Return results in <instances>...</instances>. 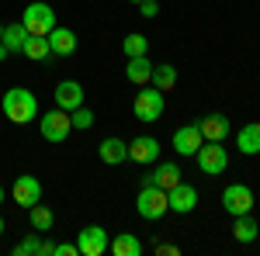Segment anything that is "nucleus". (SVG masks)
<instances>
[{
    "label": "nucleus",
    "instance_id": "f8f14e48",
    "mask_svg": "<svg viewBox=\"0 0 260 256\" xmlns=\"http://www.w3.org/2000/svg\"><path fill=\"white\" fill-rule=\"evenodd\" d=\"M83 104V87L77 83V80H62V83H56V107H62V111H77Z\"/></svg>",
    "mask_w": 260,
    "mask_h": 256
},
{
    "label": "nucleus",
    "instance_id": "7c9ffc66",
    "mask_svg": "<svg viewBox=\"0 0 260 256\" xmlns=\"http://www.w3.org/2000/svg\"><path fill=\"white\" fill-rule=\"evenodd\" d=\"M156 253H160V256H180V249H177V246H170V242H160Z\"/></svg>",
    "mask_w": 260,
    "mask_h": 256
},
{
    "label": "nucleus",
    "instance_id": "2eb2a0df",
    "mask_svg": "<svg viewBox=\"0 0 260 256\" xmlns=\"http://www.w3.org/2000/svg\"><path fill=\"white\" fill-rule=\"evenodd\" d=\"M49 49H52V56H73L77 52V35H73V28H62V24H56L49 35Z\"/></svg>",
    "mask_w": 260,
    "mask_h": 256
},
{
    "label": "nucleus",
    "instance_id": "0eeeda50",
    "mask_svg": "<svg viewBox=\"0 0 260 256\" xmlns=\"http://www.w3.org/2000/svg\"><path fill=\"white\" fill-rule=\"evenodd\" d=\"M222 208L233 218L250 215V211H253V191H250L246 184H229V187L222 191Z\"/></svg>",
    "mask_w": 260,
    "mask_h": 256
},
{
    "label": "nucleus",
    "instance_id": "39448f33",
    "mask_svg": "<svg viewBox=\"0 0 260 256\" xmlns=\"http://www.w3.org/2000/svg\"><path fill=\"white\" fill-rule=\"evenodd\" d=\"M136 211H139V218H146V222L163 218L167 211H170V204H167V191L142 184V187H139V197H136Z\"/></svg>",
    "mask_w": 260,
    "mask_h": 256
},
{
    "label": "nucleus",
    "instance_id": "4be33fe9",
    "mask_svg": "<svg viewBox=\"0 0 260 256\" xmlns=\"http://www.w3.org/2000/svg\"><path fill=\"white\" fill-rule=\"evenodd\" d=\"M21 56H28V59H35V62H45L49 56H52V49H49V39H45V35H28L24 49H21Z\"/></svg>",
    "mask_w": 260,
    "mask_h": 256
},
{
    "label": "nucleus",
    "instance_id": "72a5a7b5",
    "mask_svg": "<svg viewBox=\"0 0 260 256\" xmlns=\"http://www.w3.org/2000/svg\"><path fill=\"white\" fill-rule=\"evenodd\" d=\"M4 197H7V191H4V184H0V204H4Z\"/></svg>",
    "mask_w": 260,
    "mask_h": 256
},
{
    "label": "nucleus",
    "instance_id": "6ab92c4d",
    "mask_svg": "<svg viewBox=\"0 0 260 256\" xmlns=\"http://www.w3.org/2000/svg\"><path fill=\"white\" fill-rule=\"evenodd\" d=\"M149 77H153V62H149V56H132L128 66H125V80L136 83V87H146Z\"/></svg>",
    "mask_w": 260,
    "mask_h": 256
},
{
    "label": "nucleus",
    "instance_id": "393cba45",
    "mask_svg": "<svg viewBox=\"0 0 260 256\" xmlns=\"http://www.w3.org/2000/svg\"><path fill=\"white\" fill-rule=\"evenodd\" d=\"M257 232L260 229H257V222H253L250 215H240L236 222H233V236H236V242H253Z\"/></svg>",
    "mask_w": 260,
    "mask_h": 256
},
{
    "label": "nucleus",
    "instance_id": "20e7f679",
    "mask_svg": "<svg viewBox=\"0 0 260 256\" xmlns=\"http://www.w3.org/2000/svg\"><path fill=\"white\" fill-rule=\"evenodd\" d=\"M21 24L28 28V35H49L56 28V11L45 4V0H31L21 14Z\"/></svg>",
    "mask_w": 260,
    "mask_h": 256
},
{
    "label": "nucleus",
    "instance_id": "f03ea898",
    "mask_svg": "<svg viewBox=\"0 0 260 256\" xmlns=\"http://www.w3.org/2000/svg\"><path fill=\"white\" fill-rule=\"evenodd\" d=\"M132 111H136V118H139V121H160L163 111H167V94H163V90H156L153 83H146L139 94H136Z\"/></svg>",
    "mask_w": 260,
    "mask_h": 256
},
{
    "label": "nucleus",
    "instance_id": "cd10ccee",
    "mask_svg": "<svg viewBox=\"0 0 260 256\" xmlns=\"http://www.w3.org/2000/svg\"><path fill=\"white\" fill-rule=\"evenodd\" d=\"M70 121H73V128H80V132H87V128H94V111L80 104L77 111H70Z\"/></svg>",
    "mask_w": 260,
    "mask_h": 256
},
{
    "label": "nucleus",
    "instance_id": "aec40b11",
    "mask_svg": "<svg viewBox=\"0 0 260 256\" xmlns=\"http://www.w3.org/2000/svg\"><path fill=\"white\" fill-rule=\"evenodd\" d=\"M149 83H153L156 90H163V94H170V90L177 87V66H170V62L153 66V77H149Z\"/></svg>",
    "mask_w": 260,
    "mask_h": 256
},
{
    "label": "nucleus",
    "instance_id": "dca6fc26",
    "mask_svg": "<svg viewBox=\"0 0 260 256\" xmlns=\"http://www.w3.org/2000/svg\"><path fill=\"white\" fill-rule=\"evenodd\" d=\"M98 156H101V163H108V166H118V163L128 159V142H121V138H115V135L101 138Z\"/></svg>",
    "mask_w": 260,
    "mask_h": 256
},
{
    "label": "nucleus",
    "instance_id": "c9c22d12",
    "mask_svg": "<svg viewBox=\"0 0 260 256\" xmlns=\"http://www.w3.org/2000/svg\"><path fill=\"white\" fill-rule=\"evenodd\" d=\"M0 39H4V24H0Z\"/></svg>",
    "mask_w": 260,
    "mask_h": 256
},
{
    "label": "nucleus",
    "instance_id": "9d476101",
    "mask_svg": "<svg viewBox=\"0 0 260 256\" xmlns=\"http://www.w3.org/2000/svg\"><path fill=\"white\" fill-rule=\"evenodd\" d=\"M167 204H170V211L187 215V211H194V208H198V191H194L191 184H184V180H180L177 187H170V191H167Z\"/></svg>",
    "mask_w": 260,
    "mask_h": 256
},
{
    "label": "nucleus",
    "instance_id": "f3484780",
    "mask_svg": "<svg viewBox=\"0 0 260 256\" xmlns=\"http://www.w3.org/2000/svg\"><path fill=\"white\" fill-rule=\"evenodd\" d=\"M198 128H201V138L205 142H225V135H229V118L225 115H205L198 121Z\"/></svg>",
    "mask_w": 260,
    "mask_h": 256
},
{
    "label": "nucleus",
    "instance_id": "a211bd4d",
    "mask_svg": "<svg viewBox=\"0 0 260 256\" xmlns=\"http://www.w3.org/2000/svg\"><path fill=\"white\" fill-rule=\"evenodd\" d=\"M236 149L243 156H257L260 153V121H246L236 132Z\"/></svg>",
    "mask_w": 260,
    "mask_h": 256
},
{
    "label": "nucleus",
    "instance_id": "423d86ee",
    "mask_svg": "<svg viewBox=\"0 0 260 256\" xmlns=\"http://www.w3.org/2000/svg\"><path fill=\"white\" fill-rule=\"evenodd\" d=\"M194 156H198V170L205 177H222L229 166V153L222 149V142H201V149Z\"/></svg>",
    "mask_w": 260,
    "mask_h": 256
},
{
    "label": "nucleus",
    "instance_id": "c85d7f7f",
    "mask_svg": "<svg viewBox=\"0 0 260 256\" xmlns=\"http://www.w3.org/2000/svg\"><path fill=\"white\" fill-rule=\"evenodd\" d=\"M139 14H142V18H156V14H160V4H156V0H142Z\"/></svg>",
    "mask_w": 260,
    "mask_h": 256
},
{
    "label": "nucleus",
    "instance_id": "ddd939ff",
    "mask_svg": "<svg viewBox=\"0 0 260 256\" xmlns=\"http://www.w3.org/2000/svg\"><path fill=\"white\" fill-rule=\"evenodd\" d=\"M201 142H205V138H201L198 125H184V128L174 132V149H177L180 156H194V153L201 149Z\"/></svg>",
    "mask_w": 260,
    "mask_h": 256
},
{
    "label": "nucleus",
    "instance_id": "1a4fd4ad",
    "mask_svg": "<svg viewBox=\"0 0 260 256\" xmlns=\"http://www.w3.org/2000/svg\"><path fill=\"white\" fill-rule=\"evenodd\" d=\"M11 197H14V204L18 208H35L42 201V184H39V177H31V173H21L18 180H14V187H11Z\"/></svg>",
    "mask_w": 260,
    "mask_h": 256
},
{
    "label": "nucleus",
    "instance_id": "c756f323",
    "mask_svg": "<svg viewBox=\"0 0 260 256\" xmlns=\"http://www.w3.org/2000/svg\"><path fill=\"white\" fill-rule=\"evenodd\" d=\"M56 256H80L77 242H56Z\"/></svg>",
    "mask_w": 260,
    "mask_h": 256
},
{
    "label": "nucleus",
    "instance_id": "f257e3e1",
    "mask_svg": "<svg viewBox=\"0 0 260 256\" xmlns=\"http://www.w3.org/2000/svg\"><path fill=\"white\" fill-rule=\"evenodd\" d=\"M0 107H4V118L11 121V125H28V121L39 118V100L24 87H11L4 94V100H0Z\"/></svg>",
    "mask_w": 260,
    "mask_h": 256
},
{
    "label": "nucleus",
    "instance_id": "5701e85b",
    "mask_svg": "<svg viewBox=\"0 0 260 256\" xmlns=\"http://www.w3.org/2000/svg\"><path fill=\"white\" fill-rule=\"evenodd\" d=\"M28 222H31L35 232H49V229L56 225V215H52L45 204H35V208H28Z\"/></svg>",
    "mask_w": 260,
    "mask_h": 256
},
{
    "label": "nucleus",
    "instance_id": "6e6552de",
    "mask_svg": "<svg viewBox=\"0 0 260 256\" xmlns=\"http://www.w3.org/2000/svg\"><path fill=\"white\" fill-rule=\"evenodd\" d=\"M77 246H80V256H104L111 249V232L101 225H87L77 236Z\"/></svg>",
    "mask_w": 260,
    "mask_h": 256
},
{
    "label": "nucleus",
    "instance_id": "f704fd0d",
    "mask_svg": "<svg viewBox=\"0 0 260 256\" xmlns=\"http://www.w3.org/2000/svg\"><path fill=\"white\" fill-rule=\"evenodd\" d=\"M0 236H4V215H0Z\"/></svg>",
    "mask_w": 260,
    "mask_h": 256
},
{
    "label": "nucleus",
    "instance_id": "e433bc0d",
    "mask_svg": "<svg viewBox=\"0 0 260 256\" xmlns=\"http://www.w3.org/2000/svg\"><path fill=\"white\" fill-rule=\"evenodd\" d=\"M128 4H142V0H128Z\"/></svg>",
    "mask_w": 260,
    "mask_h": 256
},
{
    "label": "nucleus",
    "instance_id": "bb28decb",
    "mask_svg": "<svg viewBox=\"0 0 260 256\" xmlns=\"http://www.w3.org/2000/svg\"><path fill=\"white\" fill-rule=\"evenodd\" d=\"M39 246H42L39 232H28V236H24L18 246H14V256H39Z\"/></svg>",
    "mask_w": 260,
    "mask_h": 256
},
{
    "label": "nucleus",
    "instance_id": "7ed1b4c3",
    "mask_svg": "<svg viewBox=\"0 0 260 256\" xmlns=\"http://www.w3.org/2000/svg\"><path fill=\"white\" fill-rule=\"evenodd\" d=\"M39 132L45 142H52V145H59L70 138L73 132V121H70V111H62V107H52V111H45L39 118Z\"/></svg>",
    "mask_w": 260,
    "mask_h": 256
},
{
    "label": "nucleus",
    "instance_id": "2f4dec72",
    "mask_svg": "<svg viewBox=\"0 0 260 256\" xmlns=\"http://www.w3.org/2000/svg\"><path fill=\"white\" fill-rule=\"evenodd\" d=\"M39 256H56V242H42V246H39Z\"/></svg>",
    "mask_w": 260,
    "mask_h": 256
},
{
    "label": "nucleus",
    "instance_id": "412c9836",
    "mask_svg": "<svg viewBox=\"0 0 260 256\" xmlns=\"http://www.w3.org/2000/svg\"><path fill=\"white\" fill-rule=\"evenodd\" d=\"M111 256H142V242L132 232H118L111 239Z\"/></svg>",
    "mask_w": 260,
    "mask_h": 256
},
{
    "label": "nucleus",
    "instance_id": "473e14b6",
    "mask_svg": "<svg viewBox=\"0 0 260 256\" xmlns=\"http://www.w3.org/2000/svg\"><path fill=\"white\" fill-rule=\"evenodd\" d=\"M7 56H11V49H7V45H4V42H0V62L7 59Z\"/></svg>",
    "mask_w": 260,
    "mask_h": 256
},
{
    "label": "nucleus",
    "instance_id": "a878e982",
    "mask_svg": "<svg viewBox=\"0 0 260 256\" xmlns=\"http://www.w3.org/2000/svg\"><path fill=\"white\" fill-rule=\"evenodd\" d=\"M121 49H125V56H128V59H132V56H146V49H149V39H146V35H139V31H132V35H125Z\"/></svg>",
    "mask_w": 260,
    "mask_h": 256
},
{
    "label": "nucleus",
    "instance_id": "4468645a",
    "mask_svg": "<svg viewBox=\"0 0 260 256\" xmlns=\"http://www.w3.org/2000/svg\"><path fill=\"white\" fill-rule=\"evenodd\" d=\"M142 184L160 187V191H170V187H177V184H180V166H177V163H160L149 177H142Z\"/></svg>",
    "mask_w": 260,
    "mask_h": 256
},
{
    "label": "nucleus",
    "instance_id": "b1692460",
    "mask_svg": "<svg viewBox=\"0 0 260 256\" xmlns=\"http://www.w3.org/2000/svg\"><path fill=\"white\" fill-rule=\"evenodd\" d=\"M4 45H7V49H11V52H21V49H24V42H28V28H24V24H7V28H4Z\"/></svg>",
    "mask_w": 260,
    "mask_h": 256
},
{
    "label": "nucleus",
    "instance_id": "9b49d317",
    "mask_svg": "<svg viewBox=\"0 0 260 256\" xmlns=\"http://www.w3.org/2000/svg\"><path fill=\"white\" fill-rule=\"evenodd\" d=\"M128 159L132 163H142V166L146 163H156L160 159V142L153 135H139L136 142H128Z\"/></svg>",
    "mask_w": 260,
    "mask_h": 256
}]
</instances>
